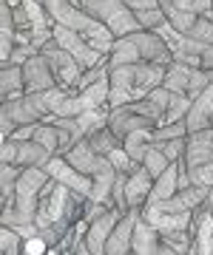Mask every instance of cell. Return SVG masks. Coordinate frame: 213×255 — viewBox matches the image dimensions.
I'll use <instances>...</instances> for the list:
<instances>
[{
    "mask_svg": "<svg viewBox=\"0 0 213 255\" xmlns=\"http://www.w3.org/2000/svg\"><path fill=\"white\" fill-rule=\"evenodd\" d=\"M23 77H26V94H40V91H48V88H57V74L48 63V57L40 51L23 65Z\"/></svg>",
    "mask_w": 213,
    "mask_h": 255,
    "instance_id": "8",
    "label": "cell"
},
{
    "mask_svg": "<svg viewBox=\"0 0 213 255\" xmlns=\"http://www.w3.org/2000/svg\"><path fill=\"white\" fill-rule=\"evenodd\" d=\"M102 80H108V60H105V63H100L97 68L83 71V77H80V82H77V88H80V91H85V88H91L94 82H102Z\"/></svg>",
    "mask_w": 213,
    "mask_h": 255,
    "instance_id": "30",
    "label": "cell"
},
{
    "mask_svg": "<svg viewBox=\"0 0 213 255\" xmlns=\"http://www.w3.org/2000/svg\"><path fill=\"white\" fill-rule=\"evenodd\" d=\"M137 63H142V54L134 46V40L131 37H120L114 43V51L108 54V71L111 68H120V65H137Z\"/></svg>",
    "mask_w": 213,
    "mask_h": 255,
    "instance_id": "18",
    "label": "cell"
},
{
    "mask_svg": "<svg viewBox=\"0 0 213 255\" xmlns=\"http://www.w3.org/2000/svg\"><path fill=\"white\" fill-rule=\"evenodd\" d=\"M128 37L134 40V46L139 48L142 63H159V65L174 63V51H171V46L165 43V37L159 34V31L142 28V31H134V34H128Z\"/></svg>",
    "mask_w": 213,
    "mask_h": 255,
    "instance_id": "6",
    "label": "cell"
},
{
    "mask_svg": "<svg viewBox=\"0 0 213 255\" xmlns=\"http://www.w3.org/2000/svg\"><path fill=\"white\" fill-rule=\"evenodd\" d=\"M182 136H188L185 119H179V122H168V125H157L154 130H151V142H154V145H162V142L182 139Z\"/></svg>",
    "mask_w": 213,
    "mask_h": 255,
    "instance_id": "21",
    "label": "cell"
},
{
    "mask_svg": "<svg viewBox=\"0 0 213 255\" xmlns=\"http://www.w3.org/2000/svg\"><path fill=\"white\" fill-rule=\"evenodd\" d=\"M54 159V153H48L40 142H17V156H14V164L17 167H46L48 162Z\"/></svg>",
    "mask_w": 213,
    "mask_h": 255,
    "instance_id": "15",
    "label": "cell"
},
{
    "mask_svg": "<svg viewBox=\"0 0 213 255\" xmlns=\"http://www.w3.org/2000/svg\"><path fill=\"white\" fill-rule=\"evenodd\" d=\"M51 34H54V43H57V46L65 48L68 54L74 57L83 71H88V68H97L100 63H105V57H102L100 51H94V48L88 46V40H85L80 31H71V28H65V26H54V28H51Z\"/></svg>",
    "mask_w": 213,
    "mask_h": 255,
    "instance_id": "3",
    "label": "cell"
},
{
    "mask_svg": "<svg viewBox=\"0 0 213 255\" xmlns=\"http://www.w3.org/2000/svg\"><path fill=\"white\" fill-rule=\"evenodd\" d=\"M151 130H134V133H128V136L122 139V147H125V153L131 156V162L134 164H142V159H145V153L151 150Z\"/></svg>",
    "mask_w": 213,
    "mask_h": 255,
    "instance_id": "19",
    "label": "cell"
},
{
    "mask_svg": "<svg viewBox=\"0 0 213 255\" xmlns=\"http://www.w3.org/2000/svg\"><path fill=\"white\" fill-rule=\"evenodd\" d=\"M174 6L182 11H194V0H174Z\"/></svg>",
    "mask_w": 213,
    "mask_h": 255,
    "instance_id": "37",
    "label": "cell"
},
{
    "mask_svg": "<svg viewBox=\"0 0 213 255\" xmlns=\"http://www.w3.org/2000/svg\"><path fill=\"white\" fill-rule=\"evenodd\" d=\"M151 187H154V176L139 164L137 170L128 176V184H125V196H128V207L134 210V207H145V201H148V196H151Z\"/></svg>",
    "mask_w": 213,
    "mask_h": 255,
    "instance_id": "13",
    "label": "cell"
},
{
    "mask_svg": "<svg viewBox=\"0 0 213 255\" xmlns=\"http://www.w3.org/2000/svg\"><path fill=\"white\" fill-rule=\"evenodd\" d=\"M3 164H14V156H17V142L14 139H6L3 142Z\"/></svg>",
    "mask_w": 213,
    "mask_h": 255,
    "instance_id": "34",
    "label": "cell"
},
{
    "mask_svg": "<svg viewBox=\"0 0 213 255\" xmlns=\"http://www.w3.org/2000/svg\"><path fill=\"white\" fill-rule=\"evenodd\" d=\"M165 85L171 94H188V97H196L199 91H205L211 80L202 68H194V65H182V63H171L165 71Z\"/></svg>",
    "mask_w": 213,
    "mask_h": 255,
    "instance_id": "4",
    "label": "cell"
},
{
    "mask_svg": "<svg viewBox=\"0 0 213 255\" xmlns=\"http://www.w3.org/2000/svg\"><path fill=\"white\" fill-rule=\"evenodd\" d=\"M3 241H0V247H3V255H23V247H26V238L20 236L14 227H3Z\"/></svg>",
    "mask_w": 213,
    "mask_h": 255,
    "instance_id": "27",
    "label": "cell"
},
{
    "mask_svg": "<svg viewBox=\"0 0 213 255\" xmlns=\"http://www.w3.org/2000/svg\"><path fill=\"white\" fill-rule=\"evenodd\" d=\"M43 54L48 57V63H51V68H54L57 82H60V85H74L77 88V82H80V77H83V68H80V63H77L74 57L68 54L65 48L57 46L54 40L43 46Z\"/></svg>",
    "mask_w": 213,
    "mask_h": 255,
    "instance_id": "10",
    "label": "cell"
},
{
    "mask_svg": "<svg viewBox=\"0 0 213 255\" xmlns=\"http://www.w3.org/2000/svg\"><path fill=\"white\" fill-rule=\"evenodd\" d=\"M157 255H179V253H176L174 247H168L165 241H162V244H159V253H157Z\"/></svg>",
    "mask_w": 213,
    "mask_h": 255,
    "instance_id": "39",
    "label": "cell"
},
{
    "mask_svg": "<svg viewBox=\"0 0 213 255\" xmlns=\"http://www.w3.org/2000/svg\"><path fill=\"white\" fill-rule=\"evenodd\" d=\"M34 130H37V122H31V125H17V130L11 133L14 142H31L34 139Z\"/></svg>",
    "mask_w": 213,
    "mask_h": 255,
    "instance_id": "33",
    "label": "cell"
},
{
    "mask_svg": "<svg viewBox=\"0 0 213 255\" xmlns=\"http://www.w3.org/2000/svg\"><path fill=\"white\" fill-rule=\"evenodd\" d=\"M179 162H171L165 173L159 176V179H154V187H151V196L145 204H159V201L176 196V190H179Z\"/></svg>",
    "mask_w": 213,
    "mask_h": 255,
    "instance_id": "14",
    "label": "cell"
},
{
    "mask_svg": "<svg viewBox=\"0 0 213 255\" xmlns=\"http://www.w3.org/2000/svg\"><path fill=\"white\" fill-rule=\"evenodd\" d=\"M83 6L85 14H91L97 23L108 28L117 40L120 37H128L134 31H142V23H139L137 11L125 6L122 0H77Z\"/></svg>",
    "mask_w": 213,
    "mask_h": 255,
    "instance_id": "1",
    "label": "cell"
},
{
    "mask_svg": "<svg viewBox=\"0 0 213 255\" xmlns=\"http://www.w3.org/2000/svg\"><path fill=\"white\" fill-rule=\"evenodd\" d=\"M185 142H188V136H182V139H171V142H162V153L168 156V162H179L182 156H185Z\"/></svg>",
    "mask_w": 213,
    "mask_h": 255,
    "instance_id": "32",
    "label": "cell"
},
{
    "mask_svg": "<svg viewBox=\"0 0 213 255\" xmlns=\"http://www.w3.org/2000/svg\"><path fill=\"white\" fill-rule=\"evenodd\" d=\"M71 255H91V250H88V247H85V241L80 238V241H77V247H74V253H71Z\"/></svg>",
    "mask_w": 213,
    "mask_h": 255,
    "instance_id": "38",
    "label": "cell"
},
{
    "mask_svg": "<svg viewBox=\"0 0 213 255\" xmlns=\"http://www.w3.org/2000/svg\"><path fill=\"white\" fill-rule=\"evenodd\" d=\"M108 162L117 167V173H134V170L139 167V164L131 162V156L125 153V147H122V145L117 147V150H111V153H108Z\"/></svg>",
    "mask_w": 213,
    "mask_h": 255,
    "instance_id": "31",
    "label": "cell"
},
{
    "mask_svg": "<svg viewBox=\"0 0 213 255\" xmlns=\"http://www.w3.org/2000/svg\"><path fill=\"white\" fill-rule=\"evenodd\" d=\"M125 216L122 210L111 207L108 213H102L100 219H94L91 224H88V230H85V247L91 250V255H105V244H108V236L114 233V227L120 224V219Z\"/></svg>",
    "mask_w": 213,
    "mask_h": 255,
    "instance_id": "7",
    "label": "cell"
},
{
    "mask_svg": "<svg viewBox=\"0 0 213 255\" xmlns=\"http://www.w3.org/2000/svg\"><path fill=\"white\" fill-rule=\"evenodd\" d=\"M77 122H80V128H83L85 139L94 136L97 130H102V128H108V114L102 108H94V111H85V114H80L77 117Z\"/></svg>",
    "mask_w": 213,
    "mask_h": 255,
    "instance_id": "23",
    "label": "cell"
},
{
    "mask_svg": "<svg viewBox=\"0 0 213 255\" xmlns=\"http://www.w3.org/2000/svg\"><path fill=\"white\" fill-rule=\"evenodd\" d=\"M139 23H142V28H148V31H159V28L168 23V17L162 14V9H145V11H137Z\"/></svg>",
    "mask_w": 213,
    "mask_h": 255,
    "instance_id": "29",
    "label": "cell"
},
{
    "mask_svg": "<svg viewBox=\"0 0 213 255\" xmlns=\"http://www.w3.org/2000/svg\"><path fill=\"white\" fill-rule=\"evenodd\" d=\"M88 142H91V147H94V150H97L100 156H108L111 150H117V147L122 145L120 139L114 136L111 128H102V130H97L94 136H88Z\"/></svg>",
    "mask_w": 213,
    "mask_h": 255,
    "instance_id": "25",
    "label": "cell"
},
{
    "mask_svg": "<svg viewBox=\"0 0 213 255\" xmlns=\"http://www.w3.org/2000/svg\"><path fill=\"white\" fill-rule=\"evenodd\" d=\"M168 164H171V162H168V156L162 153V147H159V145H151V150L145 153V159H142V167H145L154 179H159V176L165 173Z\"/></svg>",
    "mask_w": 213,
    "mask_h": 255,
    "instance_id": "24",
    "label": "cell"
},
{
    "mask_svg": "<svg viewBox=\"0 0 213 255\" xmlns=\"http://www.w3.org/2000/svg\"><path fill=\"white\" fill-rule=\"evenodd\" d=\"M34 142L46 147L48 153L60 156V133H57L54 122H37V130H34Z\"/></svg>",
    "mask_w": 213,
    "mask_h": 255,
    "instance_id": "22",
    "label": "cell"
},
{
    "mask_svg": "<svg viewBox=\"0 0 213 255\" xmlns=\"http://www.w3.org/2000/svg\"><path fill=\"white\" fill-rule=\"evenodd\" d=\"M188 37H194V40H199V43H205V46H213V17L199 14L196 26L188 31Z\"/></svg>",
    "mask_w": 213,
    "mask_h": 255,
    "instance_id": "28",
    "label": "cell"
},
{
    "mask_svg": "<svg viewBox=\"0 0 213 255\" xmlns=\"http://www.w3.org/2000/svg\"><path fill=\"white\" fill-rule=\"evenodd\" d=\"M48 17L54 26H65L71 31H80V34L88 40V37H102V34H111L108 28L97 23L91 14H85L83 6H77L74 0H43Z\"/></svg>",
    "mask_w": 213,
    "mask_h": 255,
    "instance_id": "2",
    "label": "cell"
},
{
    "mask_svg": "<svg viewBox=\"0 0 213 255\" xmlns=\"http://www.w3.org/2000/svg\"><path fill=\"white\" fill-rule=\"evenodd\" d=\"M165 71H168V65H159V63H137V65H134L137 88H139V91L159 88V85L165 82Z\"/></svg>",
    "mask_w": 213,
    "mask_h": 255,
    "instance_id": "17",
    "label": "cell"
},
{
    "mask_svg": "<svg viewBox=\"0 0 213 255\" xmlns=\"http://www.w3.org/2000/svg\"><path fill=\"white\" fill-rule=\"evenodd\" d=\"M65 159H68V162L74 164V167L80 170V173L91 176V179H94L97 173H102V170H105V167L111 164V162H108V156H100L97 150H94L88 139H83V142H77V145L71 147L68 153H65Z\"/></svg>",
    "mask_w": 213,
    "mask_h": 255,
    "instance_id": "11",
    "label": "cell"
},
{
    "mask_svg": "<svg viewBox=\"0 0 213 255\" xmlns=\"http://www.w3.org/2000/svg\"><path fill=\"white\" fill-rule=\"evenodd\" d=\"M20 173H23V167H17V164H3V170H0V184H3V210L14 207V193H17Z\"/></svg>",
    "mask_w": 213,
    "mask_h": 255,
    "instance_id": "20",
    "label": "cell"
},
{
    "mask_svg": "<svg viewBox=\"0 0 213 255\" xmlns=\"http://www.w3.org/2000/svg\"><path fill=\"white\" fill-rule=\"evenodd\" d=\"M125 6H131L134 11H145V9H157V0H122Z\"/></svg>",
    "mask_w": 213,
    "mask_h": 255,
    "instance_id": "36",
    "label": "cell"
},
{
    "mask_svg": "<svg viewBox=\"0 0 213 255\" xmlns=\"http://www.w3.org/2000/svg\"><path fill=\"white\" fill-rule=\"evenodd\" d=\"M213 162V128L208 130H196V133H188L185 142V164L188 170L194 167H202V164Z\"/></svg>",
    "mask_w": 213,
    "mask_h": 255,
    "instance_id": "12",
    "label": "cell"
},
{
    "mask_svg": "<svg viewBox=\"0 0 213 255\" xmlns=\"http://www.w3.org/2000/svg\"><path fill=\"white\" fill-rule=\"evenodd\" d=\"M20 94H26L23 65H3V68H0V97H3V102L14 100Z\"/></svg>",
    "mask_w": 213,
    "mask_h": 255,
    "instance_id": "16",
    "label": "cell"
},
{
    "mask_svg": "<svg viewBox=\"0 0 213 255\" xmlns=\"http://www.w3.org/2000/svg\"><path fill=\"white\" fill-rule=\"evenodd\" d=\"M108 128L114 130V136L122 142V139L128 136V133H134V130H154L157 122L151 117H145V114H137L131 105H122V108L108 111Z\"/></svg>",
    "mask_w": 213,
    "mask_h": 255,
    "instance_id": "9",
    "label": "cell"
},
{
    "mask_svg": "<svg viewBox=\"0 0 213 255\" xmlns=\"http://www.w3.org/2000/svg\"><path fill=\"white\" fill-rule=\"evenodd\" d=\"M14 130H17V122L11 119L9 111H3V128H0V133H3V142H6V139H11V133H14Z\"/></svg>",
    "mask_w": 213,
    "mask_h": 255,
    "instance_id": "35",
    "label": "cell"
},
{
    "mask_svg": "<svg viewBox=\"0 0 213 255\" xmlns=\"http://www.w3.org/2000/svg\"><path fill=\"white\" fill-rule=\"evenodd\" d=\"M108 82H111V88H125V91H134V88H137L134 65H120V68H111V71H108Z\"/></svg>",
    "mask_w": 213,
    "mask_h": 255,
    "instance_id": "26",
    "label": "cell"
},
{
    "mask_svg": "<svg viewBox=\"0 0 213 255\" xmlns=\"http://www.w3.org/2000/svg\"><path fill=\"white\" fill-rule=\"evenodd\" d=\"M46 173L51 176L57 184H65V187L74 193V196H80V199H88L91 190H94V179L85 176V173H80L65 156H54V159L46 164Z\"/></svg>",
    "mask_w": 213,
    "mask_h": 255,
    "instance_id": "5",
    "label": "cell"
}]
</instances>
